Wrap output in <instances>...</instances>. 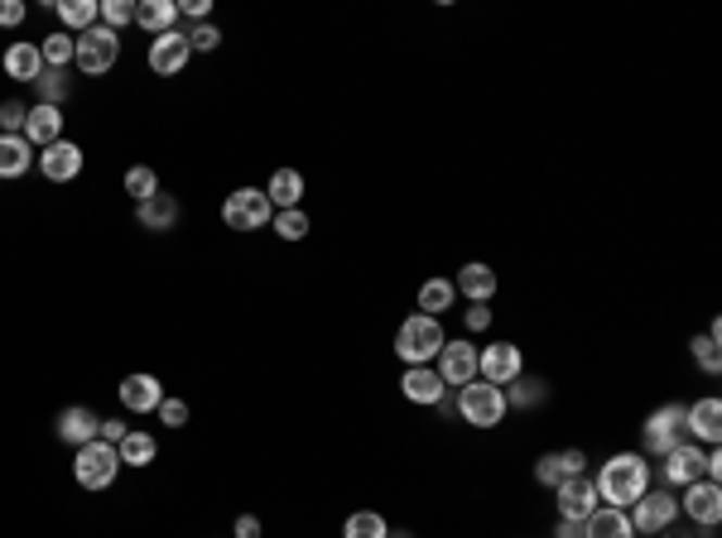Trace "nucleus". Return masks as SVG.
<instances>
[{"label": "nucleus", "instance_id": "nucleus-1", "mask_svg": "<svg viewBox=\"0 0 722 538\" xmlns=\"http://www.w3.org/2000/svg\"><path fill=\"white\" fill-rule=\"evenodd\" d=\"M593 486H597V504L631 510V504L655 486V462L646 452H612L603 466L593 471Z\"/></svg>", "mask_w": 722, "mask_h": 538}, {"label": "nucleus", "instance_id": "nucleus-2", "mask_svg": "<svg viewBox=\"0 0 722 538\" xmlns=\"http://www.w3.org/2000/svg\"><path fill=\"white\" fill-rule=\"evenodd\" d=\"M453 409L468 428H502L510 419V404H506V389L502 385H486V380H468L463 389H453Z\"/></svg>", "mask_w": 722, "mask_h": 538}, {"label": "nucleus", "instance_id": "nucleus-3", "mask_svg": "<svg viewBox=\"0 0 722 538\" xmlns=\"http://www.w3.org/2000/svg\"><path fill=\"white\" fill-rule=\"evenodd\" d=\"M443 342H448V332H443V318H425V312H409L405 322H400L395 332V356L405 366H433L443 351Z\"/></svg>", "mask_w": 722, "mask_h": 538}, {"label": "nucleus", "instance_id": "nucleus-4", "mask_svg": "<svg viewBox=\"0 0 722 538\" xmlns=\"http://www.w3.org/2000/svg\"><path fill=\"white\" fill-rule=\"evenodd\" d=\"M116 476H121V452L111 443H102V437L73 452V481L83 490H92V496H97V490L116 486Z\"/></svg>", "mask_w": 722, "mask_h": 538}, {"label": "nucleus", "instance_id": "nucleus-5", "mask_svg": "<svg viewBox=\"0 0 722 538\" xmlns=\"http://www.w3.org/2000/svg\"><path fill=\"white\" fill-rule=\"evenodd\" d=\"M626 514H631V529H636V538H664V529L680 524V496L664 490V486H650Z\"/></svg>", "mask_w": 722, "mask_h": 538}, {"label": "nucleus", "instance_id": "nucleus-6", "mask_svg": "<svg viewBox=\"0 0 722 538\" xmlns=\"http://www.w3.org/2000/svg\"><path fill=\"white\" fill-rule=\"evenodd\" d=\"M275 221V207L270 197H265V188H237V193H227V202H221V227L227 231H265Z\"/></svg>", "mask_w": 722, "mask_h": 538}, {"label": "nucleus", "instance_id": "nucleus-7", "mask_svg": "<svg viewBox=\"0 0 722 538\" xmlns=\"http://www.w3.org/2000/svg\"><path fill=\"white\" fill-rule=\"evenodd\" d=\"M116 63H121V34L116 29L92 25L87 34H77V59H73V67L83 77H106Z\"/></svg>", "mask_w": 722, "mask_h": 538}, {"label": "nucleus", "instance_id": "nucleus-8", "mask_svg": "<svg viewBox=\"0 0 722 538\" xmlns=\"http://www.w3.org/2000/svg\"><path fill=\"white\" fill-rule=\"evenodd\" d=\"M684 404H660V409L646 419V428H641V452L655 457L660 462L670 447H680L684 443Z\"/></svg>", "mask_w": 722, "mask_h": 538}, {"label": "nucleus", "instance_id": "nucleus-9", "mask_svg": "<svg viewBox=\"0 0 722 538\" xmlns=\"http://www.w3.org/2000/svg\"><path fill=\"white\" fill-rule=\"evenodd\" d=\"M680 496V520H688L694 529L713 534L722 524V486H713V481H694V486L674 490Z\"/></svg>", "mask_w": 722, "mask_h": 538}, {"label": "nucleus", "instance_id": "nucleus-10", "mask_svg": "<svg viewBox=\"0 0 722 538\" xmlns=\"http://www.w3.org/2000/svg\"><path fill=\"white\" fill-rule=\"evenodd\" d=\"M516 375H525V351L516 342H492V346H477V380L486 385H510Z\"/></svg>", "mask_w": 722, "mask_h": 538}, {"label": "nucleus", "instance_id": "nucleus-11", "mask_svg": "<svg viewBox=\"0 0 722 538\" xmlns=\"http://www.w3.org/2000/svg\"><path fill=\"white\" fill-rule=\"evenodd\" d=\"M144 63H150L154 77H179L188 63H193V43H188L183 29H169V34H154L150 49H144Z\"/></svg>", "mask_w": 722, "mask_h": 538}, {"label": "nucleus", "instance_id": "nucleus-12", "mask_svg": "<svg viewBox=\"0 0 722 538\" xmlns=\"http://www.w3.org/2000/svg\"><path fill=\"white\" fill-rule=\"evenodd\" d=\"M433 370H439V380L448 389H463L468 380H477V342L472 336H448L439 351V361H433Z\"/></svg>", "mask_w": 722, "mask_h": 538}, {"label": "nucleus", "instance_id": "nucleus-13", "mask_svg": "<svg viewBox=\"0 0 722 538\" xmlns=\"http://www.w3.org/2000/svg\"><path fill=\"white\" fill-rule=\"evenodd\" d=\"M694 481H704V447L684 437L680 447H670V452L660 457V486L684 490V486H694Z\"/></svg>", "mask_w": 722, "mask_h": 538}, {"label": "nucleus", "instance_id": "nucleus-14", "mask_svg": "<svg viewBox=\"0 0 722 538\" xmlns=\"http://www.w3.org/2000/svg\"><path fill=\"white\" fill-rule=\"evenodd\" d=\"M554 504H559V520H578L583 524L587 514L597 510V486H593V471H583V476H569L554 486Z\"/></svg>", "mask_w": 722, "mask_h": 538}, {"label": "nucleus", "instance_id": "nucleus-15", "mask_svg": "<svg viewBox=\"0 0 722 538\" xmlns=\"http://www.w3.org/2000/svg\"><path fill=\"white\" fill-rule=\"evenodd\" d=\"M116 399L126 413H154L164 404V380L150 375V370H136V375H126L116 385Z\"/></svg>", "mask_w": 722, "mask_h": 538}, {"label": "nucleus", "instance_id": "nucleus-16", "mask_svg": "<svg viewBox=\"0 0 722 538\" xmlns=\"http://www.w3.org/2000/svg\"><path fill=\"white\" fill-rule=\"evenodd\" d=\"M684 433H688V443H698V447H718V437H722V404L713 395L684 404Z\"/></svg>", "mask_w": 722, "mask_h": 538}, {"label": "nucleus", "instance_id": "nucleus-17", "mask_svg": "<svg viewBox=\"0 0 722 538\" xmlns=\"http://www.w3.org/2000/svg\"><path fill=\"white\" fill-rule=\"evenodd\" d=\"M83 164H87V154H83V144H73V140H59V144H49V150H39V174L49 178V183H73V178L83 174Z\"/></svg>", "mask_w": 722, "mask_h": 538}, {"label": "nucleus", "instance_id": "nucleus-18", "mask_svg": "<svg viewBox=\"0 0 722 538\" xmlns=\"http://www.w3.org/2000/svg\"><path fill=\"white\" fill-rule=\"evenodd\" d=\"M400 395H405L409 404H419V409H439V399L448 395V385L439 380L433 366H405V375H400Z\"/></svg>", "mask_w": 722, "mask_h": 538}, {"label": "nucleus", "instance_id": "nucleus-19", "mask_svg": "<svg viewBox=\"0 0 722 538\" xmlns=\"http://www.w3.org/2000/svg\"><path fill=\"white\" fill-rule=\"evenodd\" d=\"M587 471V452L583 447H559V452H544L540 462H535V481L544 490H554L559 481H569V476H583Z\"/></svg>", "mask_w": 722, "mask_h": 538}, {"label": "nucleus", "instance_id": "nucleus-20", "mask_svg": "<svg viewBox=\"0 0 722 538\" xmlns=\"http://www.w3.org/2000/svg\"><path fill=\"white\" fill-rule=\"evenodd\" d=\"M53 433H59V443H68L73 452L87 443H97V433H102V419H97L87 404H68V409L59 413V423H53Z\"/></svg>", "mask_w": 722, "mask_h": 538}, {"label": "nucleus", "instance_id": "nucleus-21", "mask_svg": "<svg viewBox=\"0 0 722 538\" xmlns=\"http://www.w3.org/2000/svg\"><path fill=\"white\" fill-rule=\"evenodd\" d=\"M453 289H458V298H468V303H492L496 289H502V279H496V269L486 260H468L458 274H453Z\"/></svg>", "mask_w": 722, "mask_h": 538}, {"label": "nucleus", "instance_id": "nucleus-22", "mask_svg": "<svg viewBox=\"0 0 722 538\" xmlns=\"http://www.w3.org/2000/svg\"><path fill=\"white\" fill-rule=\"evenodd\" d=\"M63 106H43V101H35L29 106V116H25V140L35 144V150H49V144H59L63 140Z\"/></svg>", "mask_w": 722, "mask_h": 538}, {"label": "nucleus", "instance_id": "nucleus-23", "mask_svg": "<svg viewBox=\"0 0 722 538\" xmlns=\"http://www.w3.org/2000/svg\"><path fill=\"white\" fill-rule=\"evenodd\" d=\"M0 67H5L10 82H29V87H35V77L43 73L39 43H35V39H15V43L5 49V59H0Z\"/></svg>", "mask_w": 722, "mask_h": 538}, {"label": "nucleus", "instance_id": "nucleus-24", "mask_svg": "<svg viewBox=\"0 0 722 538\" xmlns=\"http://www.w3.org/2000/svg\"><path fill=\"white\" fill-rule=\"evenodd\" d=\"M136 221L154 235H169L179 227V197L174 193H154L150 202H136Z\"/></svg>", "mask_w": 722, "mask_h": 538}, {"label": "nucleus", "instance_id": "nucleus-25", "mask_svg": "<svg viewBox=\"0 0 722 538\" xmlns=\"http://www.w3.org/2000/svg\"><path fill=\"white\" fill-rule=\"evenodd\" d=\"M415 303H419V312H425V318H443V312H453V308H458V289H453V274L425 279V284H419V294H415Z\"/></svg>", "mask_w": 722, "mask_h": 538}, {"label": "nucleus", "instance_id": "nucleus-26", "mask_svg": "<svg viewBox=\"0 0 722 538\" xmlns=\"http://www.w3.org/2000/svg\"><path fill=\"white\" fill-rule=\"evenodd\" d=\"M39 159V150L25 140V134H0V178H25L29 168H35Z\"/></svg>", "mask_w": 722, "mask_h": 538}, {"label": "nucleus", "instance_id": "nucleus-27", "mask_svg": "<svg viewBox=\"0 0 722 538\" xmlns=\"http://www.w3.org/2000/svg\"><path fill=\"white\" fill-rule=\"evenodd\" d=\"M583 538H636V529H631V514L626 510L597 504V510L583 520Z\"/></svg>", "mask_w": 722, "mask_h": 538}, {"label": "nucleus", "instance_id": "nucleus-28", "mask_svg": "<svg viewBox=\"0 0 722 538\" xmlns=\"http://www.w3.org/2000/svg\"><path fill=\"white\" fill-rule=\"evenodd\" d=\"M308 193V183H304V174L299 168H275L270 174V188H265V197H270V207L275 212H289V207H299Z\"/></svg>", "mask_w": 722, "mask_h": 538}, {"label": "nucleus", "instance_id": "nucleus-29", "mask_svg": "<svg viewBox=\"0 0 722 538\" xmlns=\"http://www.w3.org/2000/svg\"><path fill=\"white\" fill-rule=\"evenodd\" d=\"M136 25L150 34H169L179 25V0H136Z\"/></svg>", "mask_w": 722, "mask_h": 538}, {"label": "nucleus", "instance_id": "nucleus-30", "mask_svg": "<svg viewBox=\"0 0 722 538\" xmlns=\"http://www.w3.org/2000/svg\"><path fill=\"white\" fill-rule=\"evenodd\" d=\"M116 452H121V466H136V471L160 462V443H154V433H144V428H130L116 443Z\"/></svg>", "mask_w": 722, "mask_h": 538}, {"label": "nucleus", "instance_id": "nucleus-31", "mask_svg": "<svg viewBox=\"0 0 722 538\" xmlns=\"http://www.w3.org/2000/svg\"><path fill=\"white\" fill-rule=\"evenodd\" d=\"M544 399H549V385H544L540 375H516V380L506 385V404H510V409H520V413L540 409Z\"/></svg>", "mask_w": 722, "mask_h": 538}, {"label": "nucleus", "instance_id": "nucleus-32", "mask_svg": "<svg viewBox=\"0 0 722 538\" xmlns=\"http://www.w3.org/2000/svg\"><path fill=\"white\" fill-rule=\"evenodd\" d=\"M53 15L63 20V34H73V39H77V34H87L97 20H102V15H97V0H59V5H53Z\"/></svg>", "mask_w": 722, "mask_h": 538}, {"label": "nucleus", "instance_id": "nucleus-33", "mask_svg": "<svg viewBox=\"0 0 722 538\" xmlns=\"http://www.w3.org/2000/svg\"><path fill=\"white\" fill-rule=\"evenodd\" d=\"M718 342H722V322H708V332L688 342V351H694V361H698V370H704V375H718V370H722Z\"/></svg>", "mask_w": 722, "mask_h": 538}, {"label": "nucleus", "instance_id": "nucleus-34", "mask_svg": "<svg viewBox=\"0 0 722 538\" xmlns=\"http://www.w3.org/2000/svg\"><path fill=\"white\" fill-rule=\"evenodd\" d=\"M342 538H391V520L376 510H352L342 520Z\"/></svg>", "mask_w": 722, "mask_h": 538}, {"label": "nucleus", "instance_id": "nucleus-35", "mask_svg": "<svg viewBox=\"0 0 722 538\" xmlns=\"http://www.w3.org/2000/svg\"><path fill=\"white\" fill-rule=\"evenodd\" d=\"M35 87H39V101H43V106H63V101L73 97L68 67H43V73L35 77Z\"/></svg>", "mask_w": 722, "mask_h": 538}, {"label": "nucleus", "instance_id": "nucleus-36", "mask_svg": "<svg viewBox=\"0 0 722 538\" xmlns=\"http://www.w3.org/2000/svg\"><path fill=\"white\" fill-rule=\"evenodd\" d=\"M39 53H43V67H73L77 39H73V34H63V29H53V34H43V39H39Z\"/></svg>", "mask_w": 722, "mask_h": 538}, {"label": "nucleus", "instance_id": "nucleus-37", "mask_svg": "<svg viewBox=\"0 0 722 538\" xmlns=\"http://www.w3.org/2000/svg\"><path fill=\"white\" fill-rule=\"evenodd\" d=\"M275 235H280V241H304L308 231H314V217H308L304 207H289V212H275Z\"/></svg>", "mask_w": 722, "mask_h": 538}, {"label": "nucleus", "instance_id": "nucleus-38", "mask_svg": "<svg viewBox=\"0 0 722 538\" xmlns=\"http://www.w3.org/2000/svg\"><path fill=\"white\" fill-rule=\"evenodd\" d=\"M126 193L136 197V202H150L154 193H164V188H160V174H154L150 164H136V168H126Z\"/></svg>", "mask_w": 722, "mask_h": 538}, {"label": "nucleus", "instance_id": "nucleus-39", "mask_svg": "<svg viewBox=\"0 0 722 538\" xmlns=\"http://www.w3.org/2000/svg\"><path fill=\"white\" fill-rule=\"evenodd\" d=\"M97 25H106V29H126V25H136V0H97Z\"/></svg>", "mask_w": 722, "mask_h": 538}, {"label": "nucleus", "instance_id": "nucleus-40", "mask_svg": "<svg viewBox=\"0 0 722 538\" xmlns=\"http://www.w3.org/2000/svg\"><path fill=\"white\" fill-rule=\"evenodd\" d=\"M25 116H29L25 101L5 97V101H0V134H25Z\"/></svg>", "mask_w": 722, "mask_h": 538}, {"label": "nucleus", "instance_id": "nucleus-41", "mask_svg": "<svg viewBox=\"0 0 722 538\" xmlns=\"http://www.w3.org/2000/svg\"><path fill=\"white\" fill-rule=\"evenodd\" d=\"M188 43H193V53H217L221 49V29L217 25H193V29H188Z\"/></svg>", "mask_w": 722, "mask_h": 538}, {"label": "nucleus", "instance_id": "nucleus-42", "mask_svg": "<svg viewBox=\"0 0 722 538\" xmlns=\"http://www.w3.org/2000/svg\"><path fill=\"white\" fill-rule=\"evenodd\" d=\"M463 328H468V336H482L486 328H492V303H472V308H463Z\"/></svg>", "mask_w": 722, "mask_h": 538}, {"label": "nucleus", "instance_id": "nucleus-43", "mask_svg": "<svg viewBox=\"0 0 722 538\" xmlns=\"http://www.w3.org/2000/svg\"><path fill=\"white\" fill-rule=\"evenodd\" d=\"M154 413H160L164 428H183V423H188V399H169V395H164V404Z\"/></svg>", "mask_w": 722, "mask_h": 538}, {"label": "nucleus", "instance_id": "nucleus-44", "mask_svg": "<svg viewBox=\"0 0 722 538\" xmlns=\"http://www.w3.org/2000/svg\"><path fill=\"white\" fill-rule=\"evenodd\" d=\"M25 20H29L25 0H0V29H20Z\"/></svg>", "mask_w": 722, "mask_h": 538}, {"label": "nucleus", "instance_id": "nucleus-45", "mask_svg": "<svg viewBox=\"0 0 722 538\" xmlns=\"http://www.w3.org/2000/svg\"><path fill=\"white\" fill-rule=\"evenodd\" d=\"M179 15L198 20V25H207V15H213V0H179Z\"/></svg>", "mask_w": 722, "mask_h": 538}, {"label": "nucleus", "instance_id": "nucleus-46", "mask_svg": "<svg viewBox=\"0 0 722 538\" xmlns=\"http://www.w3.org/2000/svg\"><path fill=\"white\" fill-rule=\"evenodd\" d=\"M704 481L722 486V452H718V447H704Z\"/></svg>", "mask_w": 722, "mask_h": 538}, {"label": "nucleus", "instance_id": "nucleus-47", "mask_svg": "<svg viewBox=\"0 0 722 538\" xmlns=\"http://www.w3.org/2000/svg\"><path fill=\"white\" fill-rule=\"evenodd\" d=\"M126 433H130V423H126V419H102V433H97V437L116 447V443H121V437H126Z\"/></svg>", "mask_w": 722, "mask_h": 538}, {"label": "nucleus", "instance_id": "nucleus-48", "mask_svg": "<svg viewBox=\"0 0 722 538\" xmlns=\"http://www.w3.org/2000/svg\"><path fill=\"white\" fill-rule=\"evenodd\" d=\"M231 534H237V538H261V520H255V514H241V520L231 524Z\"/></svg>", "mask_w": 722, "mask_h": 538}, {"label": "nucleus", "instance_id": "nucleus-49", "mask_svg": "<svg viewBox=\"0 0 722 538\" xmlns=\"http://www.w3.org/2000/svg\"><path fill=\"white\" fill-rule=\"evenodd\" d=\"M549 538H583V524H578V520H559Z\"/></svg>", "mask_w": 722, "mask_h": 538}, {"label": "nucleus", "instance_id": "nucleus-50", "mask_svg": "<svg viewBox=\"0 0 722 538\" xmlns=\"http://www.w3.org/2000/svg\"><path fill=\"white\" fill-rule=\"evenodd\" d=\"M391 538H415V534H409V529H391Z\"/></svg>", "mask_w": 722, "mask_h": 538}]
</instances>
